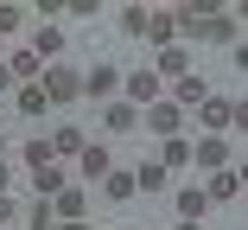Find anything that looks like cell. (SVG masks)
<instances>
[{"instance_id":"obj_2","label":"cell","mask_w":248,"mask_h":230,"mask_svg":"<svg viewBox=\"0 0 248 230\" xmlns=\"http://www.w3.org/2000/svg\"><path fill=\"white\" fill-rule=\"evenodd\" d=\"M38 89H45V103H77V96H83V77H77V71H64V64H45Z\"/></svg>"},{"instance_id":"obj_13","label":"cell","mask_w":248,"mask_h":230,"mask_svg":"<svg viewBox=\"0 0 248 230\" xmlns=\"http://www.w3.org/2000/svg\"><path fill=\"white\" fill-rule=\"evenodd\" d=\"M102 198H108V205H127V198H140V186H134V173H121V166H115V173L102 179Z\"/></svg>"},{"instance_id":"obj_37","label":"cell","mask_w":248,"mask_h":230,"mask_svg":"<svg viewBox=\"0 0 248 230\" xmlns=\"http://www.w3.org/2000/svg\"><path fill=\"white\" fill-rule=\"evenodd\" d=\"M121 230H134V224H121Z\"/></svg>"},{"instance_id":"obj_24","label":"cell","mask_w":248,"mask_h":230,"mask_svg":"<svg viewBox=\"0 0 248 230\" xmlns=\"http://www.w3.org/2000/svg\"><path fill=\"white\" fill-rule=\"evenodd\" d=\"M185 160H191V141H185V134H172V141L159 147V166L172 173V166H185Z\"/></svg>"},{"instance_id":"obj_3","label":"cell","mask_w":248,"mask_h":230,"mask_svg":"<svg viewBox=\"0 0 248 230\" xmlns=\"http://www.w3.org/2000/svg\"><path fill=\"white\" fill-rule=\"evenodd\" d=\"M83 96H89V103H115V96H121V71H115V64H89V71H83Z\"/></svg>"},{"instance_id":"obj_32","label":"cell","mask_w":248,"mask_h":230,"mask_svg":"<svg viewBox=\"0 0 248 230\" xmlns=\"http://www.w3.org/2000/svg\"><path fill=\"white\" fill-rule=\"evenodd\" d=\"M7 186H13V173H7V160H0V192H7Z\"/></svg>"},{"instance_id":"obj_26","label":"cell","mask_w":248,"mask_h":230,"mask_svg":"<svg viewBox=\"0 0 248 230\" xmlns=\"http://www.w3.org/2000/svg\"><path fill=\"white\" fill-rule=\"evenodd\" d=\"M26 26V7H0V32H19Z\"/></svg>"},{"instance_id":"obj_22","label":"cell","mask_w":248,"mask_h":230,"mask_svg":"<svg viewBox=\"0 0 248 230\" xmlns=\"http://www.w3.org/2000/svg\"><path fill=\"white\" fill-rule=\"evenodd\" d=\"M45 109H51V103H45V89H38V83H26V89H19V115H26V122H38Z\"/></svg>"},{"instance_id":"obj_12","label":"cell","mask_w":248,"mask_h":230,"mask_svg":"<svg viewBox=\"0 0 248 230\" xmlns=\"http://www.w3.org/2000/svg\"><path fill=\"white\" fill-rule=\"evenodd\" d=\"M64 45H70V38L58 32V19H45V26L32 32V52H38V64H45V58H58V52H64Z\"/></svg>"},{"instance_id":"obj_25","label":"cell","mask_w":248,"mask_h":230,"mask_svg":"<svg viewBox=\"0 0 248 230\" xmlns=\"http://www.w3.org/2000/svg\"><path fill=\"white\" fill-rule=\"evenodd\" d=\"M204 186H197V192H178V217H191V224H204Z\"/></svg>"},{"instance_id":"obj_17","label":"cell","mask_w":248,"mask_h":230,"mask_svg":"<svg viewBox=\"0 0 248 230\" xmlns=\"http://www.w3.org/2000/svg\"><path fill=\"white\" fill-rule=\"evenodd\" d=\"M134 186H140V192H166V186H172V173H166L159 160H146V166H134Z\"/></svg>"},{"instance_id":"obj_36","label":"cell","mask_w":248,"mask_h":230,"mask_svg":"<svg viewBox=\"0 0 248 230\" xmlns=\"http://www.w3.org/2000/svg\"><path fill=\"white\" fill-rule=\"evenodd\" d=\"M0 160H7V141H0Z\"/></svg>"},{"instance_id":"obj_11","label":"cell","mask_w":248,"mask_h":230,"mask_svg":"<svg viewBox=\"0 0 248 230\" xmlns=\"http://www.w3.org/2000/svg\"><path fill=\"white\" fill-rule=\"evenodd\" d=\"M64 186H70V173H64L58 160H51V166H32V192H38V198H58Z\"/></svg>"},{"instance_id":"obj_35","label":"cell","mask_w":248,"mask_h":230,"mask_svg":"<svg viewBox=\"0 0 248 230\" xmlns=\"http://www.w3.org/2000/svg\"><path fill=\"white\" fill-rule=\"evenodd\" d=\"M235 19H248V0H242V7H235Z\"/></svg>"},{"instance_id":"obj_16","label":"cell","mask_w":248,"mask_h":230,"mask_svg":"<svg viewBox=\"0 0 248 230\" xmlns=\"http://www.w3.org/2000/svg\"><path fill=\"white\" fill-rule=\"evenodd\" d=\"M197 122H204L210 134H223V128H229V96H204V109H197Z\"/></svg>"},{"instance_id":"obj_15","label":"cell","mask_w":248,"mask_h":230,"mask_svg":"<svg viewBox=\"0 0 248 230\" xmlns=\"http://www.w3.org/2000/svg\"><path fill=\"white\" fill-rule=\"evenodd\" d=\"M83 147H89V134H83V128H58V134H51V154H58V160H77Z\"/></svg>"},{"instance_id":"obj_14","label":"cell","mask_w":248,"mask_h":230,"mask_svg":"<svg viewBox=\"0 0 248 230\" xmlns=\"http://www.w3.org/2000/svg\"><path fill=\"white\" fill-rule=\"evenodd\" d=\"M204 45H229L235 38V13H204V32H197Z\"/></svg>"},{"instance_id":"obj_9","label":"cell","mask_w":248,"mask_h":230,"mask_svg":"<svg viewBox=\"0 0 248 230\" xmlns=\"http://www.w3.org/2000/svg\"><path fill=\"white\" fill-rule=\"evenodd\" d=\"M102 128H108V134H127V128H140V109H134L127 96H115V103H102Z\"/></svg>"},{"instance_id":"obj_19","label":"cell","mask_w":248,"mask_h":230,"mask_svg":"<svg viewBox=\"0 0 248 230\" xmlns=\"http://www.w3.org/2000/svg\"><path fill=\"white\" fill-rule=\"evenodd\" d=\"M235 192H242V186H235V173H210V186H204V198H210V205H229Z\"/></svg>"},{"instance_id":"obj_10","label":"cell","mask_w":248,"mask_h":230,"mask_svg":"<svg viewBox=\"0 0 248 230\" xmlns=\"http://www.w3.org/2000/svg\"><path fill=\"white\" fill-rule=\"evenodd\" d=\"M51 211H58V224H77V217H89V192H83V186H64V192L51 198Z\"/></svg>"},{"instance_id":"obj_18","label":"cell","mask_w":248,"mask_h":230,"mask_svg":"<svg viewBox=\"0 0 248 230\" xmlns=\"http://www.w3.org/2000/svg\"><path fill=\"white\" fill-rule=\"evenodd\" d=\"M19 217H26V230H58V211H51V198H32Z\"/></svg>"},{"instance_id":"obj_1","label":"cell","mask_w":248,"mask_h":230,"mask_svg":"<svg viewBox=\"0 0 248 230\" xmlns=\"http://www.w3.org/2000/svg\"><path fill=\"white\" fill-rule=\"evenodd\" d=\"M121 96H127L134 109H153V103L166 96V83L153 77V64H146V71H127V77H121Z\"/></svg>"},{"instance_id":"obj_21","label":"cell","mask_w":248,"mask_h":230,"mask_svg":"<svg viewBox=\"0 0 248 230\" xmlns=\"http://www.w3.org/2000/svg\"><path fill=\"white\" fill-rule=\"evenodd\" d=\"M7 71H13V77H26V83H38V77H45L38 52H13V58H7Z\"/></svg>"},{"instance_id":"obj_23","label":"cell","mask_w":248,"mask_h":230,"mask_svg":"<svg viewBox=\"0 0 248 230\" xmlns=\"http://www.w3.org/2000/svg\"><path fill=\"white\" fill-rule=\"evenodd\" d=\"M172 32H178V19H172V13H153V26H146V38H153L159 52H166V45H178Z\"/></svg>"},{"instance_id":"obj_28","label":"cell","mask_w":248,"mask_h":230,"mask_svg":"<svg viewBox=\"0 0 248 230\" xmlns=\"http://www.w3.org/2000/svg\"><path fill=\"white\" fill-rule=\"evenodd\" d=\"M13 217H19V205H13V192H0V230H7Z\"/></svg>"},{"instance_id":"obj_33","label":"cell","mask_w":248,"mask_h":230,"mask_svg":"<svg viewBox=\"0 0 248 230\" xmlns=\"http://www.w3.org/2000/svg\"><path fill=\"white\" fill-rule=\"evenodd\" d=\"M178 230H204V224H191V217H178Z\"/></svg>"},{"instance_id":"obj_8","label":"cell","mask_w":248,"mask_h":230,"mask_svg":"<svg viewBox=\"0 0 248 230\" xmlns=\"http://www.w3.org/2000/svg\"><path fill=\"white\" fill-rule=\"evenodd\" d=\"M153 77H159V83H166V77H172V83L191 77V52H185V45H166V52L153 58Z\"/></svg>"},{"instance_id":"obj_4","label":"cell","mask_w":248,"mask_h":230,"mask_svg":"<svg viewBox=\"0 0 248 230\" xmlns=\"http://www.w3.org/2000/svg\"><path fill=\"white\" fill-rule=\"evenodd\" d=\"M191 160L204 173H229V141L223 134H204V141H191Z\"/></svg>"},{"instance_id":"obj_20","label":"cell","mask_w":248,"mask_h":230,"mask_svg":"<svg viewBox=\"0 0 248 230\" xmlns=\"http://www.w3.org/2000/svg\"><path fill=\"white\" fill-rule=\"evenodd\" d=\"M146 26H153V7H121V32L127 38H146Z\"/></svg>"},{"instance_id":"obj_31","label":"cell","mask_w":248,"mask_h":230,"mask_svg":"<svg viewBox=\"0 0 248 230\" xmlns=\"http://www.w3.org/2000/svg\"><path fill=\"white\" fill-rule=\"evenodd\" d=\"M235 186H242V192H248V160H242V166H235Z\"/></svg>"},{"instance_id":"obj_5","label":"cell","mask_w":248,"mask_h":230,"mask_svg":"<svg viewBox=\"0 0 248 230\" xmlns=\"http://www.w3.org/2000/svg\"><path fill=\"white\" fill-rule=\"evenodd\" d=\"M146 128H153V134H159V141H172V134L185 128V109H178L172 96H159L153 109H146Z\"/></svg>"},{"instance_id":"obj_30","label":"cell","mask_w":248,"mask_h":230,"mask_svg":"<svg viewBox=\"0 0 248 230\" xmlns=\"http://www.w3.org/2000/svg\"><path fill=\"white\" fill-rule=\"evenodd\" d=\"M7 89H13V71H7V64H0V96H7Z\"/></svg>"},{"instance_id":"obj_7","label":"cell","mask_w":248,"mask_h":230,"mask_svg":"<svg viewBox=\"0 0 248 230\" xmlns=\"http://www.w3.org/2000/svg\"><path fill=\"white\" fill-rule=\"evenodd\" d=\"M77 173H83V179H89V186H102V179H108V173H115V160H108V147H95V141H89V147H83V154H77Z\"/></svg>"},{"instance_id":"obj_27","label":"cell","mask_w":248,"mask_h":230,"mask_svg":"<svg viewBox=\"0 0 248 230\" xmlns=\"http://www.w3.org/2000/svg\"><path fill=\"white\" fill-rule=\"evenodd\" d=\"M229 128H235V134H248V96H242V103H229Z\"/></svg>"},{"instance_id":"obj_29","label":"cell","mask_w":248,"mask_h":230,"mask_svg":"<svg viewBox=\"0 0 248 230\" xmlns=\"http://www.w3.org/2000/svg\"><path fill=\"white\" fill-rule=\"evenodd\" d=\"M229 64H235V71H248V45H235V52H229Z\"/></svg>"},{"instance_id":"obj_34","label":"cell","mask_w":248,"mask_h":230,"mask_svg":"<svg viewBox=\"0 0 248 230\" xmlns=\"http://www.w3.org/2000/svg\"><path fill=\"white\" fill-rule=\"evenodd\" d=\"M58 230H89V224H83V217H77V224H58Z\"/></svg>"},{"instance_id":"obj_6","label":"cell","mask_w":248,"mask_h":230,"mask_svg":"<svg viewBox=\"0 0 248 230\" xmlns=\"http://www.w3.org/2000/svg\"><path fill=\"white\" fill-rule=\"evenodd\" d=\"M204 96H217V89L197 77V71H191V77H178V89H172V103H178L185 115H197V109H204Z\"/></svg>"}]
</instances>
